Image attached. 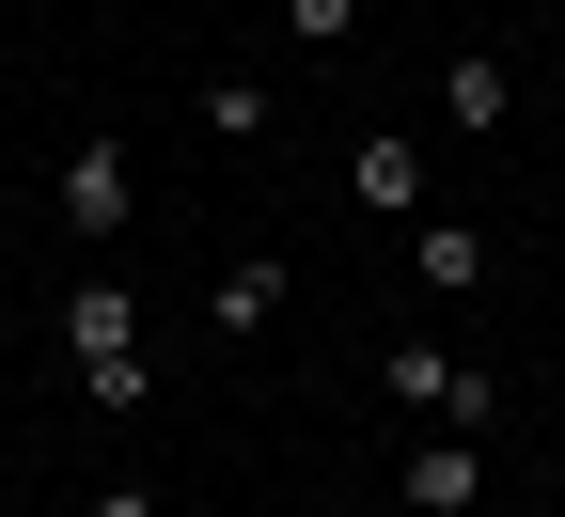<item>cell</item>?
Returning a JSON list of instances; mask_svg holds the SVG:
<instances>
[{"mask_svg":"<svg viewBox=\"0 0 565 517\" xmlns=\"http://www.w3.org/2000/svg\"><path fill=\"white\" fill-rule=\"evenodd\" d=\"M408 502L424 517H471V439H424V455H408Z\"/></svg>","mask_w":565,"mask_h":517,"instance_id":"obj_9","label":"cell"},{"mask_svg":"<svg viewBox=\"0 0 565 517\" xmlns=\"http://www.w3.org/2000/svg\"><path fill=\"white\" fill-rule=\"evenodd\" d=\"M204 314H221V345H267V330H282V267H221Z\"/></svg>","mask_w":565,"mask_h":517,"instance_id":"obj_7","label":"cell"},{"mask_svg":"<svg viewBox=\"0 0 565 517\" xmlns=\"http://www.w3.org/2000/svg\"><path fill=\"white\" fill-rule=\"evenodd\" d=\"M377 392H393V408H408L424 439H487V377H471L456 345H424V330H408V345L377 360Z\"/></svg>","mask_w":565,"mask_h":517,"instance_id":"obj_1","label":"cell"},{"mask_svg":"<svg viewBox=\"0 0 565 517\" xmlns=\"http://www.w3.org/2000/svg\"><path fill=\"white\" fill-rule=\"evenodd\" d=\"M95 517H158V486H95Z\"/></svg>","mask_w":565,"mask_h":517,"instance_id":"obj_11","label":"cell"},{"mask_svg":"<svg viewBox=\"0 0 565 517\" xmlns=\"http://www.w3.org/2000/svg\"><path fill=\"white\" fill-rule=\"evenodd\" d=\"M503 110H519V79H503L487 47H456V63H440V126H456V141H487Z\"/></svg>","mask_w":565,"mask_h":517,"instance_id":"obj_4","label":"cell"},{"mask_svg":"<svg viewBox=\"0 0 565 517\" xmlns=\"http://www.w3.org/2000/svg\"><path fill=\"white\" fill-rule=\"evenodd\" d=\"M393 517H424V502H393Z\"/></svg>","mask_w":565,"mask_h":517,"instance_id":"obj_12","label":"cell"},{"mask_svg":"<svg viewBox=\"0 0 565 517\" xmlns=\"http://www.w3.org/2000/svg\"><path fill=\"white\" fill-rule=\"evenodd\" d=\"M408 282H424V299H471V282H487V236H471V219H424V236H408Z\"/></svg>","mask_w":565,"mask_h":517,"instance_id":"obj_6","label":"cell"},{"mask_svg":"<svg viewBox=\"0 0 565 517\" xmlns=\"http://www.w3.org/2000/svg\"><path fill=\"white\" fill-rule=\"evenodd\" d=\"M63 345H79V360H141V299H126L110 267L79 282V299H63Z\"/></svg>","mask_w":565,"mask_h":517,"instance_id":"obj_3","label":"cell"},{"mask_svg":"<svg viewBox=\"0 0 565 517\" xmlns=\"http://www.w3.org/2000/svg\"><path fill=\"white\" fill-rule=\"evenodd\" d=\"M282 32H299V47H345V32H362V0H282Z\"/></svg>","mask_w":565,"mask_h":517,"instance_id":"obj_10","label":"cell"},{"mask_svg":"<svg viewBox=\"0 0 565 517\" xmlns=\"http://www.w3.org/2000/svg\"><path fill=\"white\" fill-rule=\"evenodd\" d=\"M204 126H221V141H267V126H282V95L252 79V63H221V79H204Z\"/></svg>","mask_w":565,"mask_h":517,"instance_id":"obj_8","label":"cell"},{"mask_svg":"<svg viewBox=\"0 0 565 517\" xmlns=\"http://www.w3.org/2000/svg\"><path fill=\"white\" fill-rule=\"evenodd\" d=\"M63 219H79L95 251H110L126 219H141V173H126V141H79V158H63Z\"/></svg>","mask_w":565,"mask_h":517,"instance_id":"obj_2","label":"cell"},{"mask_svg":"<svg viewBox=\"0 0 565 517\" xmlns=\"http://www.w3.org/2000/svg\"><path fill=\"white\" fill-rule=\"evenodd\" d=\"M345 189H362L377 219H408V236H424V141H362V158H345Z\"/></svg>","mask_w":565,"mask_h":517,"instance_id":"obj_5","label":"cell"}]
</instances>
